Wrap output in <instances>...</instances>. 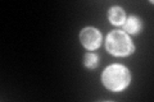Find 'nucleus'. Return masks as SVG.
I'll return each mask as SVG.
<instances>
[{
    "mask_svg": "<svg viewBox=\"0 0 154 102\" xmlns=\"http://www.w3.org/2000/svg\"><path fill=\"white\" fill-rule=\"evenodd\" d=\"M105 47L109 54L114 56H128L135 51V45L126 32L114 30L110 31L105 40Z\"/></svg>",
    "mask_w": 154,
    "mask_h": 102,
    "instance_id": "2",
    "label": "nucleus"
},
{
    "mask_svg": "<svg viewBox=\"0 0 154 102\" xmlns=\"http://www.w3.org/2000/svg\"><path fill=\"white\" fill-rule=\"evenodd\" d=\"M102 82L107 89L112 92H121L131 82V73L125 65L112 64L104 69Z\"/></svg>",
    "mask_w": 154,
    "mask_h": 102,
    "instance_id": "1",
    "label": "nucleus"
},
{
    "mask_svg": "<svg viewBox=\"0 0 154 102\" xmlns=\"http://www.w3.org/2000/svg\"><path fill=\"white\" fill-rule=\"evenodd\" d=\"M108 19L114 26H122L126 21V13L121 7H112L108 10Z\"/></svg>",
    "mask_w": 154,
    "mask_h": 102,
    "instance_id": "4",
    "label": "nucleus"
},
{
    "mask_svg": "<svg viewBox=\"0 0 154 102\" xmlns=\"http://www.w3.org/2000/svg\"><path fill=\"white\" fill-rule=\"evenodd\" d=\"M122 27H123V32L135 35V33L140 32V30H141V19L136 16H131V17L126 18V21L122 24Z\"/></svg>",
    "mask_w": 154,
    "mask_h": 102,
    "instance_id": "5",
    "label": "nucleus"
},
{
    "mask_svg": "<svg viewBox=\"0 0 154 102\" xmlns=\"http://www.w3.org/2000/svg\"><path fill=\"white\" fill-rule=\"evenodd\" d=\"M80 41L86 50H96L102 43V33L94 27H85L80 32Z\"/></svg>",
    "mask_w": 154,
    "mask_h": 102,
    "instance_id": "3",
    "label": "nucleus"
},
{
    "mask_svg": "<svg viewBox=\"0 0 154 102\" xmlns=\"http://www.w3.org/2000/svg\"><path fill=\"white\" fill-rule=\"evenodd\" d=\"M84 64L89 69H95L99 65V56L96 54H93V52H88L84 56Z\"/></svg>",
    "mask_w": 154,
    "mask_h": 102,
    "instance_id": "6",
    "label": "nucleus"
}]
</instances>
